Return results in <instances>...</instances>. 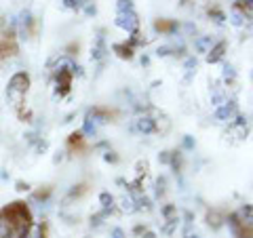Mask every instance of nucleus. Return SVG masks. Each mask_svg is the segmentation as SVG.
I'll use <instances>...</instances> for the list:
<instances>
[{"label": "nucleus", "mask_w": 253, "mask_h": 238, "mask_svg": "<svg viewBox=\"0 0 253 238\" xmlns=\"http://www.w3.org/2000/svg\"><path fill=\"white\" fill-rule=\"evenodd\" d=\"M0 215H4L6 219L11 221V226L17 230L19 234H26L28 232V228L32 224V211L26 202H11V204H6V207L0 211Z\"/></svg>", "instance_id": "1"}, {"label": "nucleus", "mask_w": 253, "mask_h": 238, "mask_svg": "<svg viewBox=\"0 0 253 238\" xmlns=\"http://www.w3.org/2000/svg\"><path fill=\"white\" fill-rule=\"evenodd\" d=\"M30 89V76L26 72H17L11 76L9 86H6V97H9L11 106L15 110H21L23 108V97Z\"/></svg>", "instance_id": "2"}, {"label": "nucleus", "mask_w": 253, "mask_h": 238, "mask_svg": "<svg viewBox=\"0 0 253 238\" xmlns=\"http://www.w3.org/2000/svg\"><path fill=\"white\" fill-rule=\"evenodd\" d=\"M114 26L125 30L126 34H135L139 32V17L135 11H125V13H116L114 17Z\"/></svg>", "instance_id": "3"}, {"label": "nucleus", "mask_w": 253, "mask_h": 238, "mask_svg": "<svg viewBox=\"0 0 253 238\" xmlns=\"http://www.w3.org/2000/svg\"><path fill=\"white\" fill-rule=\"evenodd\" d=\"M131 133H139V135H152L156 133V122H154V116H150L148 112L146 114H139L133 124L129 126Z\"/></svg>", "instance_id": "4"}, {"label": "nucleus", "mask_w": 253, "mask_h": 238, "mask_svg": "<svg viewBox=\"0 0 253 238\" xmlns=\"http://www.w3.org/2000/svg\"><path fill=\"white\" fill-rule=\"evenodd\" d=\"M239 114V108H236V101L234 99H226V104H221L219 108H215V112H213V118H215L217 122L221 124H230L232 118Z\"/></svg>", "instance_id": "5"}, {"label": "nucleus", "mask_w": 253, "mask_h": 238, "mask_svg": "<svg viewBox=\"0 0 253 238\" xmlns=\"http://www.w3.org/2000/svg\"><path fill=\"white\" fill-rule=\"evenodd\" d=\"M53 82H55V93L59 95V97H66L72 89V74L68 72H55L53 74Z\"/></svg>", "instance_id": "6"}, {"label": "nucleus", "mask_w": 253, "mask_h": 238, "mask_svg": "<svg viewBox=\"0 0 253 238\" xmlns=\"http://www.w3.org/2000/svg\"><path fill=\"white\" fill-rule=\"evenodd\" d=\"M84 118H89V120L97 126H104V124H108L110 120H112V114L108 112V110H104V108H89L86 110V114H84Z\"/></svg>", "instance_id": "7"}, {"label": "nucleus", "mask_w": 253, "mask_h": 238, "mask_svg": "<svg viewBox=\"0 0 253 238\" xmlns=\"http://www.w3.org/2000/svg\"><path fill=\"white\" fill-rule=\"evenodd\" d=\"M226 21H230L234 28H243L245 23L249 26L251 23V13H245L243 9H239V6H234V9L226 15Z\"/></svg>", "instance_id": "8"}, {"label": "nucleus", "mask_w": 253, "mask_h": 238, "mask_svg": "<svg viewBox=\"0 0 253 238\" xmlns=\"http://www.w3.org/2000/svg\"><path fill=\"white\" fill-rule=\"evenodd\" d=\"M226 51H228V44L224 42V40H215V44L209 49V53L205 55V59H207V63H217V61H221L224 59V55H226Z\"/></svg>", "instance_id": "9"}, {"label": "nucleus", "mask_w": 253, "mask_h": 238, "mask_svg": "<svg viewBox=\"0 0 253 238\" xmlns=\"http://www.w3.org/2000/svg\"><path fill=\"white\" fill-rule=\"evenodd\" d=\"M154 30L158 32V34H163V36H173V34H177L179 32V23L171 21V19H161V21L154 23Z\"/></svg>", "instance_id": "10"}, {"label": "nucleus", "mask_w": 253, "mask_h": 238, "mask_svg": "<svg viewBox=\"0 0 253 238\" xmlns=\"http://www.w3.org/2000/svg\"><path fill=\"white\" fill-rule=\"evenodd\" d=\"M106 55H108L106 38H104V34H99V36H97V40H95V44H93V49H91V59L101 63V61L106 59Z\"/></svg>", "instance_id": "11"}, {"label": "nucleus", "mask_w": 253, "mask_h": 238, "mask_svg": "<svg viewBox=\"0 0 253 238\" xmlns=\"http://www.w3.org/2000/svg\"><path fill=\"white\" fill-rule=\"evenodd\" d=\"M213 44H215V38H213L211 34H205V36L194 38V51L201 53V55H207Z\"/></svg>", "instance_id": "12"}, {"label": "nucleus", "mask_w": 253, "mask_h": 238, "mask_svg": "<svg viewBox=\"0 0 253 238\" xmlns=\"http://www.w3.org/2000/svg\"><path fill=\"white\" fill-rule=\"evenodd\" d=\"M236 217L241 219V224H243L245 228H251V221H253V207H251L249 202L241 204V209L236 211Z\"/></svg>", "instance_id": "13"}, {"label": "nucleus", "mask_w": 253, "mask_h": 238, "mask_svg": "<svg viewBox=\"0 0 253 238\" xmlns=\"http://www.w3.org/2000/svg\"><path fill=\"white\" fill-rule=\"evenodd\" d=\"M224 221H226V213H221V211H217V209H211V211L207 213V224H209V228L219 230L221 226H224Z\"/></svg>", "instance_id": "14"}, {"label": "nucleus", "mask_w": 253, "mask_h": 238, "mask_svg": "<svg viewBox=\"0 0 253 238\" xmlns=\"http://www.w3.org/2000/svg\"><path fill=\"white\" fill-rule=\"evenodd\" d=\"M112 51L118 55L121 59H126V61H131L133 57H135V49H131L126 42H116L112 44Z\"/></svg>", "instance_id": "15"}, {"label": "nucleus", "mask_w": 253, "mask_h": 238, "mask_svg": "<svg viewBox=\"0 0 253 238\" xmlns=\"http://www.w3.org/2000/svg\"><path fill=\"white\" fill-rule=\"evenodd\" d=\"M23 238H46V226L41 224V221H32Z\"/></svg>", "instance_id": "16"}, {"label": "nucleus", "mask_w": 253, "mask_h": 238, "mask_svg": "<svg viewBox=\"0 0 253 238\" xmlns=\"http://www.w3.org/2000/svg\"><path fill=\"white\" fill-rule=\"evenodd\" d=\"M118 209H121L123 213H126V215L135 213V211H137V207H135V198H133L131 194H125L121 200H118Z\"/></svg>", "instance_id": "17"}, {"label": "nucleus", "mask_w": 253, "mask_h": 238, "mask_svg": "<svg viewBox=\"0 0 253 238\" xmlns=\"http://www.w3.org/2000/svg\"><path fill=\"white\" fill-rule=\"evenodd\" d=\"M17 53V46H15V42L11 40V38H2L0 40V59H6L11 57V55Z\"/></svg>", "instance_id": "18"}, {"label": "nucleus", "mask_w": 253, "mask_h": 238, "mask_svg": "<svg viewBox=\"0 0 253 238\" xmlns=\"http://www.w3.org/2000/svg\"><path fill=\"white\" fill-rule=\"evenodd\" d=\"M221 82L228 86L236 82V70L232 63H224V68H221Z\"/></svg>", "instance_id": "19"}, {"label": "nucleus", "mask_w": 253, "mask_h": 238, "mask_svg": "<svg viewBox=\"0 0 253 238\" xmlns=\"http://www.w3.org/2000/svg\"><path fill=\"white\" fill-rule=\"evenodd\" d=\"M99 204H101V209H104V211L114 213V209H116V198L110 194V192H101L99 194Z\"/></svg>", "instance_id": "20"}, {"label": "nucleus", "mask_w": 253, "mask_h": 238, "mask_svg": "<svg viewBox=\"0 0 253 238\" xmlns=\"http://www.w3.org/2000/svg\"><path fill=\"white\" fill-rule=\"evenodd\" d=\"M81 133H83V137H86V139H95V137H97V133H99V129L89 120V118H84V120H83V131H81Z\"/></svg>", "instance_id": "21"}, {"label": "nucleus", "mask_w": 253, "mask_h": 238, "mask_svg": "<svg viewBox=\"0 0 253 238\" xmlns=\"http://www.w3.org/2000/svg\"><path fill=\"white\" fill-rule=\"evenodd\" d=\"M207 15H209V19H211L213 23H217V26L226 23V13L221 11V9H217V6H211V9L207 11Z\"/></svg>", "instance_id": "22"}, {"label": "nucleus", "mask_w": 253, "mask_h": 238, "mask_svg": "<svg viewBox=\"0 0 253 238\" xmlns=\"http://www.w3.org/2000/svg\"><path fill=\"white\" fill-rule=\"evenodd\" d=\"M135 207H137V211H150L152 209V198L146 196V194L135 196Z\"/></svg>", "instance_id": "23"}, {"label": "nucleus", "mask_w": 253, "mask_h": 238, "mask_svg": "<svg viewBox=\"0 0 253 238\" xmlns=\"http://www.w3.org/2000/svg\"><path fill=\"white\" fill-rule=\"evenodd\" d=\"M161 215H163L165 221H167V219H173V217H177V204H171V202L163 204V207H161Z\"/></svg>", "instance_id": "24"}, {"label": "nucleus", "mask_w": 253, "mask_h": 238, "mask_svg": "<svg viewBox=\"0 0 253 238\" xmlns=\"http://www.w3.org/2000/svg\"><path fill=\"white\" fill-rule=\"evenodd\" d=\"M110 215H112V213H108L104 209H101L99 213H95V215H91V228H95V230L101 228V226H104V219L110 217Z\"/></svg>", "instance_id": "25"}, {"label": "nucleus", "mask_w": 253, "mask_h": 238, "mask_svg": "<svg viewBox=\"0 0 253 238\" xmlns=\"http://www.w3.org/2000/svg\"><path fill=\"white\" fill-rule=\"evenodd\" d=\"M165 192H167V177H156V181H154V196L156 198H161V196H165Z\"/></svg>", "instance_id": "26"}, {"label": "nucleus", "mask_w": 253, "mask_h": 238, "mask_svg": "<svg viewBox=\"0 0 253 238\" xmlns=\"http://www.w3.org/2000/svg\"><path fill=\"white\" fill-rule=\"evenodd\" d=\"M177 226H179V215L173 217V219H167V224L163 226V234H165V236H171L173 232H175Z\"/></svg>", "instance_id": "27"}, {"label": "nucleus", "mask_w": 253, "mask_h": 238, "mask_svg": "<svg viewBox=\"0 0 253 238\" xmlns=\"http://www.w3.org/2000/svg\"><path fill=\"white\" fill-rule=\"evenodd\" d=\"M184 68L188 70L190 74H194L196 68H199V59H196L194 55H186V57H184Z\"/></svg>", "instance_id": "28"}, {"label": "nucleus", "mask_w": 253, "mask_h": 238, "mask_svg": "<svg viewBox=\"0 0 253 238\" xmlns=\"http://www.w3.org/2000/svg\"><path fill=\"white\" fill-rule=\"evenodd\" d=\"M83 141H84L83 133H81V131H76V133H72V135L68 137V146L74 150V148H81V146H83Z\"/></svg>", "instance_id": "29"}, {"label": "nucleus", "mask_w": 253, "mask_h": 238, "mask_svg": "<svg viewBox=\"0 0 253 238\" xmlns=\"http://www.w3.org/2000/svg\"><path fill=\"white\" fill-rule=\"evenodd\" d=\"M84 192H86V186H84V184L72 186V190H70V192H68V200H74V198H81Z\"/></svg>", "instance_id": "30"}, {"label": "nucleus", "mask_w": 253, "mask_h": 238, "mask_svg": "<svg viewBox=\"0 0 253 238\" xmlns=\"http://www.w3.org/2000/svg\"><path fill=\"white\" fill-rule=\"evenodd\" d=\"M196 148V139L192 135H184V139H181V150H186V152H192Z\"/></svg>", "instance_id": "31"}, {"label": "nucleus", "mask_w": 253, "mask_h": 238, "mask_svg": "<svg viewBox=\"0 0 253 238\" xmlns=\"http://www.w3.org/2000/svg\"><path fill=\"white\" fill-rule=\"evenodd\" d=\"M133 11V0H116V13Z\"/></svg>", "instance_id": "32"}, {"label": "nucleus", "mask_w": 253, "mask_h": 238, "mask_svg": "<svg viewBox=\"0 0 253 238\" xmlns=\"http://www.w3.org/2000/svg\"><path fill=\"white\" fill-rule=\"evenodd\" d=\"M179 30H184V34H186V36H194V34H196V23H194V21L179 23Z\"/></svg>", "instance_id": "33"}, {"label": "nucleus", "mask_w": 253, "mask_h": 238, "mask_svg": "<svg viewBox=\"0 0 253 238\" xmlns=\"http://www.w3.org/2000/svg\"><path fill=\"white\" fill-rule=\"evenodd\" d=\"M169 55H173L169 44H158V46H156V57L163 59V57H169Z\"/></svg>", "instance_id": "34"}, {"label": "nucleus", "mask_w": 253, "mask_h": 238, "mask_svg": "<svg viewBox=\"0 0 253 238\" xmlns=\"http://www.w3.org/2000/svg\"><path fill=\"white\" fill-rule=\"evenodd\" d=\"M104 160H106L108 164H116L118 160H121V158H118V154L114 152V150H106V152H104Z\"/></svg>", "instance_id": "35"}, {"label": "nucleus", "mask_w": 253, "mask_h": 238, "mask_svg": "<svg viewBox=\"0 0 253 238\" xmlns=\"http://www.w3.org/2000/svg\"><path fill=\"white\" fill-rule=\"evenodd\" d=\"M84 2H89V0H63V6L66 9H81Z\"/></svg>", "instance_id": "36"}, {"label": "nucleus", "mask_w": 253, "mask_h": 238, "mask_svg": "<svg viewBox=\"0 0 253 238\" xmlns=\"http://www.w3.org/2000/svg\"><path fill=\"white\" fill-rule=\"evenodd\" d=\"M83 9H84V15H86V17H93V15H97V6H95L93 2H84V4H83Z\"/></svg>", "instance_id": "37"}, {"label": "nucleus", "mask_w": 253, "mask_h": 238, "mask_svg": "<svg viewBox=\"0 0 253 238\" xmlns=\"http://www.w3.org/2000/svg\"><path fill=\"white\" fill-rule=\"evenodd\" d=\"M158 162H161V164H169V162H171V152H167V150H165V152L158 154Z\"/></svg>", "instance_id": "38"}, {"label": "nucleus", "mask_w": 253, "mask_h": 238, "mask_svg": "<svg viewBox=\"0 0 253 238\" xmlns=\"http://www.w3.org/2000/svg\"><path fill=\"white\" fill-rule=\"evenodd\" d=\"M34 148H36V152H38V154H42V152H44V150H46V148H49V144H46V141H44V139L41 137V139H38V141H36V144H34Z\"/></svg>", "instance_id": "39"}, {"label": "nucleus", "mask_w": 253, "mask_h": 238, "mask_svg": "<svg viewBox=\"0 0 253 238\" xmlns=\"http://www.w3.org/2000/svg\"><path fill=\"white\" fill-rule=\"evenodd\" d=\"M110 238H126V232L123 228H112V232H110Z\"/></svg>", "instance_id": "40"}, {"label": "nucleus", "mask_w": 253, "mask_h": 238, "mask_svg": "<svg viewBox=\"0 0 253 238\" xmlns=\"http://www.w3.org/2000/svg\"><path fill=\"white\" fill-rule=\"evenodd\" d=\"M146 171H148V162H146V160H139V162H137V173H139V177L146 175Z\"/></svg>", "instance_id": "41"}, {"label": "nucleus", "mask_w": 253, "mask_h": 238, "mask_svg": "<svg viewBox=\"0 0 253 238\" xmlns=\"http://www.w3.org/2000/svg\"><path fill=\"white\" fill-rule=\"evenodd\" d=\"M139 238H158V234H156V232H152V230H148V228H146L144 232H141V236H139Z\"/></svg>", "instance_id": "42"}, {"label": "nucleus", "mask_w": 253, "mask_h": 238, "mask_svg": "<svg viewBox=\"0 0 253 238\" xmlns=\"http://www.w3.org/2000/svg\"><path fill=\"white\" fill-rule=\"evenodd\" d=\"M15 186H17L19 192H28V190H30V184H26V181H17Z\"/></svg>", "instance_id": "43"}, {"label": "nucleus", "mask_w": 253, "mask_h": 238, "mask_svg": "<svg viewBox=\"0 0 253 238\" xmlns=\"http://www.w3.org/2000/svg\"><path fill=\"white\" fill-rule=\"evenodd\" d=\"M63 158H66V152H57V154L53 156V162L59 164V162H63Z\"/></svg>", "instance_id": "44"}, {"label": "nucleus", "mask_w": 253, "mask_h": 238, "mask_svg": "<svg viewBox=\"0 0 253 238\" xmlns=\"http://www.w3.org/2000/svg\"><path fill=\"white\" fill-rule=\"evenodd\" d=\"M139 63H141L144 68H148V66H150V55H141V57H139Z\"/></svg>", "instance_id": "45"}, {"label": "nucleus", "mask_w": 253, "mask_h": 238, "mask_svg": "<svg viewBox=\"0 0 253 238\" xmlns=\"http://www.w3.org/2000/svg\"><path fill=\"white\" fill-rule=\"evenodd\" d=\"M144 230H146V226H141V224H137L135 228H133V234H135V236H141V232H144Z\"/></svg>", "instance_id": "46"}, {"label": "nucleus", "mask_w": 253, "mask_h": 238, "mask_svg": "<svg viewBox=\"0 0 253 238\" xmlns=\"http://www.w3.org/2000/svg\"><path fill=\"white\" fill-rule=\"evenodd\" d=\"M95 148H97V150H110L108 148V141H99V144H95Z\"/></svg>", "instance_id": "47"}, {"label": "nucleus", "mask_w": 253, "mask_h": 238, "mask_svg": "<svg viewBox=\"0 0 253 238\" xmlns=\"http://www.w3.org/2000/svg\"><path fill=\"white\" fill-rule=\"evenodd\" d=\"M74 116H76V112H70V114L66 116V120H63V122H66V124H68V122H72V120H74Z\"/></svg>", "instance_id": "48"}, {"label": "nucleus", "mask_w": 253, "mask_h": 238, "mask_svg": "<svg viewBox=\"0 0 253 238\" xmlns=\"http://www.w3.org/2000/svg\"><path fill=\"white\" fill-rule=\"evenodd\" d=\"M116 186H126V179H123V177H118V179H116Z\"/></svg>", "instance_id": "49"}, {"label": "nucleus", "mask_w": 253, "mask_h": 238, "mask_svg": "<svg viewBox=\"0 0 253 238\" xmlns=\"http://www.w3.org/2000/svg\"><path fill=\"white\" fill-rule=\"evenodd\" d=\"M184 238H201L199 234H192V232H190V234H184Z\"/></svg>", "instance_id": "50"}]
</instances>
